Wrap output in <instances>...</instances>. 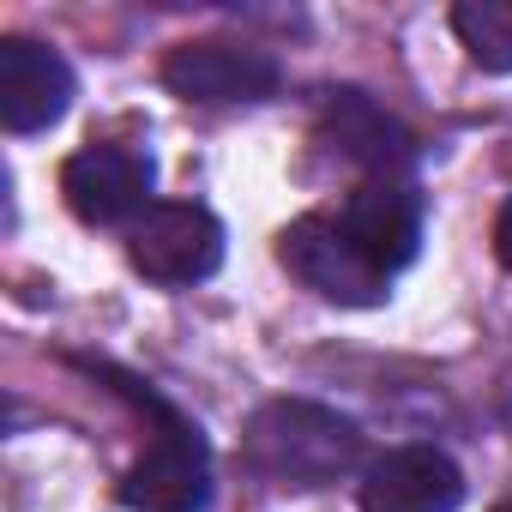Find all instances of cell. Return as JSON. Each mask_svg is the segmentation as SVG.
Instances as JSON below:
<instances>
[{"label":"cell","mask_w":512,"mask_h":512,"mask_svg":"<svg viewBox=\"0 0 512 512\" xmlns=\"http://www.w3.org/2000/svg\"><path fill=\"white\" fill-rule=\"evenodd\" d=\"M247 470L272 488H332L362 464V428L314 398H272L241 434Z\"/></svg>","instance_id":"cell-1"},{"label":"cell","mask_w":512,"mask_h":512,"mask_svg":"<svg viewBox=\"0 0 512 512\" xmlns=\"http://www.w3.org/2000/svg\"><path fill=\"white\" fill-rule=\"evenodd\" d=\"M121 392H133V404L151 410V422H157L151 446L121 476V506L127 512H205L211 506V446H205L199 422H187L175 404H163L139 380H121Z\"/></svg>","instance_id":"cell-2"},{"label":"cell","mask_w":512,"mask_h":512,"mask_svg":"<svg viewBox=\"0 0 512 512\" xmlns=\"http://www.w3.org/2000/svg\"><path fill=\"white\" fill-rule=\"evenodd\" d=\"M223 247H229L223 223L205 205H187V199H157L127 229V260H133V272H145L163 290H193V284L217 278Z\"/></svg>","instance_id":"cell-3"},{"label":"cell","mask_w":512,"mask_h":512,"mask_svg":"<svg viewBox=\"0 0 512 512\" xmlns=\"http://www.w3.org/2000/svg\"><path fill=\"white\" fill-rule=\"evenodd\" d=\"M278 260H284V272L302 290H314L320 302H338V308H380L392 296V278H380L362 253L350 247V235L338 229L332 211L296 217L278 235Z\"/></svg>","instance_id":"cell-4"},{"label":"cell","mask_w":512,"mask_h":512,"mask_svg":"<svg viewBox=\"0 0 512 512\" xmlns=\"http://www.w3.org/2000/svg\"><path fill=\"white\" fill-rule=\"evenodd\" d=\"M151 181H157V163L151 151H133V145H115V139H97V145H79L67 163H61V199L79 223L91 229H115V223H139L157 199H151Z\"/></svg>","instance_id":"cell-5"},{"label":"cell","mask_w":512,"mask_h":512,"mask_svg":"<svg viewBox=\"0 0 512 512\" xmlns=\"http://www.w3.org/2000/svg\"><path fill=\"white\" fill-rule=\"evenodd\" d=\"M163 85L181 103H205V109H229V103H266L284 85V67L272 49H253V43H181L163 61Z\"/></svg>","instance_id":"cell-6"},{"label":"cell","mask_w":512,"mask_h":512,"mask_svg":"<svg viewBox=\"0 0 512 512\" xmlns=\"http://www.w3.org/2000/svg\"><path fill=\"white\" fill-rule=\"evenodd\" d=\"M338 229L350 235V247L380 272V278H398L404 266H416L422 253V193L410 181H362L338 211Z\"/></svg>","instance_id":"cell-7"},{"label":"cell","mask_w":512,"mask_h":512,"mask_svg":"<svg viewBox=\"0 0 512 512\" xmlns=\"http://www.w3.org/2000/svg\"><path fill=\"white\" fill-rule=\"evenodd\" d=\"M464 470L440 446H392L362 470L356 506L362 512H458L464 506Z\"/></svg>","instance_id":"cell-8"},{"label":"cell","mask_w":512,"mask_h":512,"mask_svg":"<svg viewBox=\"0 0 512 512\" xmlns=\"http://www.w3.org/2000/svg\"><path fill=\"white\" fill-rule=\"evenodd\" d=\"M320 139L344 163L368 169V181H404V169L416 163V133L398 115H386L368 91H326Z\"/></svg>","instance_id":"cell-9"},{"label":"cell","mask_w":512,"mask_h":512,"mask_svg":"<svg viewBox=\"0 0 512 512\" xmlns=\"http://www.w3.org/2000/svg\"><path fill=\"white\" fill-rule=\"evenodd\" d=\"M79 97L73 67L31 37H7L0 43V121L7 133H49Z\"/></svg>","instance_id":"cell-10"},{"label":"cell","mask_w":512,"mask_h":512,"mask_svg":"<svg viewBox=\"0 0 512 512\" xmlns=\"http://www.w3.org/2000/svg\"><path fill=\"white\" fill-rule=\"evenodd\" d=\"M452 37L482 73H512V0H458Z\"/></svg>","instance_id":"cell-11"},{"label":"cell","mask_w":512,"mask_h":512,"mask_svg":"<svg viewBox=\"0 0 512 512\" xmlns=\"http://www.w3.org/2000/svg\"><path fill=\"white\" fill-rule=\"evenodd\" d=\"M494 253H500V266L512 272V199H506L500 217H494Z\"/></svg>","instance_id":"cell-12"},{"label":"cell","mask_w":512,"mask_h":512,"mask_svg":"<svg viewBox=\"0 0 512 512\" xmlns=\"http://www.w3.org/2000/svg\"><path fill=\"white\" fill-rule=\"evenodd\" d=\"M494 512H512V500H506V506H494Z\"/></svg>","instance_id":"cell-13"}]
</instances>
